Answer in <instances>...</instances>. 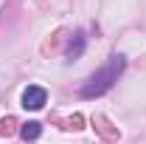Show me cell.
Instances as JSON below:
<instances>
[{"label": "cell", "instance_id": "obj_3", "mask_svg": "<svg viewBox=\"0 0 146 144\" xmlns=\"http://www.w3.org/2000/svg\"><path fill=\"white\" fill-rule=\"evenodd\" d=\"M84 42H87V37L82 34V31H76V40L68 45V59H79L82 51H84Z\"/></svg>", "mask_w": 146, "mask_h": 144}, {"label": "cell", "instance_id": "obj_4", "mask_svg": "<svg viewBox=\"0 0 146 144\" xmlns=\"http://www.w3.org/2000/svg\"><path fill=\"white\" fill-rule=\"evenodd\" d=\"M39 133H42V124H39V122H25V124H23V130H20V136H23L25 141L39 139Z\"/></svg>", "mask_w": 146, "mask_h": 144}, {"label": "cell", "instance_id": "obj_1", "mask_svg": "<svg viewBox=\"0 0 146 144\" xmlns=\"http://www.w3.org/2000/svg\"><path fill=\"white\" fill-rule=\"evenodd\" d=\"M124 71V57H110V62L101 68L98 73H93L90 79L82 85V96L84 99H93V96H101L112 88V82L118 79V73Z\"/></svg>", "mask_w": 146, "mask_h": 144}, {"label": "cell", "instance_id": "obj_2", "mask_svg": "<svg viewBox=\"0 0 146 144\" xmlns=\"http://www.w3.org/2000/svg\"><path fill=\"white\" fill-rule=\"evenodd\" d=\"M45 99H48V93L39 88V85H28L25 93H23V108H31V110H39L45 105Z\"/></svg>", "mask_w": 146, "mask_h": 144}]
</instances>
